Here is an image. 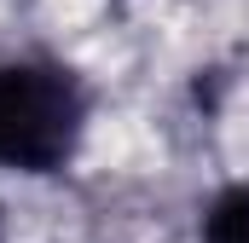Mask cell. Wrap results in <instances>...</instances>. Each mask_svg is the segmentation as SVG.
<instances>
[{"mask_svg":"<svg viewBox=\"0 0 249 243\" xmlns=\"http://www.w3.org/2000/svg\"><path fill=\"white\" fill-rule=\"evenodd\" d=\"M203 243H249V180L214 191L203 208Z\"/></svg>","mask_w":249,"mask_h":243,"instance_id":"cell-2","label":"cell"},{"mask_svg":"<svg viewBox=\"0 0 249 243\" xmlns=\"http://www.w3.org/2000/svg\"><path fill=\"white\" fill-rule=\"evenodd\" d=\"M87 133L81 81L47 58L0 69V162L18 174H58Z\"/></svg>","mask_w":249,"mask_h":243,"instance_id":"cell-1","label":"cell"}]
</instances>
